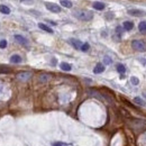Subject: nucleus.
Wrapping results in <instances>:
<instances>
[{
    "instance_id": "1",
    "label": "nucleus",
    "mask_w": 146,
    "mask_h": 146,
    "mask_svg": "<svg viewBox=\"0 0 146 146\" xmlns=\"http://www.w3.org/2000/svg\"><path fill=\"white\" fill-rule=\"evenodd\" d=\"M73 15L78 19L83 20V22H89L93 18V13L89 10H77V11H74Z\"/></svg>"
},
{
    "instance_id": "2",
    "label": "nucleus",
    "mask_w": 146,
    "mask_h": 146,
    "mask_svg": "<svg viewBox=\"0 0 146 146\" xmlns=\"http://www.w3.org/2000/svg\"><path fill=\"white\" fill-rule=\"evenodd\" d=\"M131 46H133L134 50L138 51V52H145L146 51V46L142 40H137V39L133 40V42H131Z\"/></svg>"
},
{
    "instance_id": "3",
    "label": "nucleus",
    "mask_w": 146,
    "mask_h": 146,
    "mask_svg": "<svg viewBox=\"0 0 146 146\" xmlns=\"http://www.w3.org/2000/svg\"><path fill=\"white\" fill-rule=\"evenodd\" d=\"M128 13H129L130 16H135V17L146 16V12L143 11V10H140V9H129V10H128Z\"/></svg>"
},
{
    "instance_id": "4",
    "label": "nucleus",
    "mask_w": 146,
    "mask_h": 146,
    "mask_svg": "<svg viewBox=\"0 0 146 146\" xmlns=\"http://www.w3.org/2000/svg\"><path fill=\"white\" fill-rule=\"evenodd\" d=\"M45 7H46V9H48L50 11H52V12H61V7L55 5V3H50L48 2L45 5Z\"/></svg>"
},
{
    "instance_id": "5",
    "label": "nucleus",
    "mask_w": 146,
    "mask_h": 146,
    "mask_svg": "<svg viewBox=\"0 0 146 146\" xmlns=\"http://www.w3.org/2000/svg\"><path fill=\"white\" fill-rule=\"evenodd\" d=\"M30 72H22V73H19L18 75H17V78H18L19 80H22V81H26V80H28L29 78H30Z\"/></svg>"
},
{
    "instance_id": "6",
    "label": "nucleus",
    "mask_w": 146,
    "mask_h": 146,
    "mask_svg": "<svg viewBox=\"0 0 146 146\" xmlns=\"http://www.w3.org/2000/svg\"><path fill=\"white\" fill-rule=\"evenodd\" d=\"M15 39L19 44H23V45H27V44H28V40H27L25 37L22 36V35H15Z\"/></svg>"
},
{
    "instance_id": "7",
    "label": "nucleus",
    "mask_w": 146,
    "mask_h": 146,
    "mask_svg": "<svg viewBox=\"0 0 146 146\" xmlns=\"http://www.w3.org/2000/svg\"><path fill=\"white\" fill-rule=\"evenodd\" d=\"M105 71V66L102 65L101 63H99V64H97L96 65V67L93 69V72L96 73V74H99V73H102Z\"/></svg>"
},
{
    "instance_id": "8",
    "label": "nucleus",
    "mask_w": 146,
    "mask_h": 146,
    "mask_svg": "<svg viewBox=\"0 0 146 146\" xmlns=\"http://www.w3.org/2000/svg\"><path fill=\"white\" fill-rule=\"evenodd\" d=\"M70 43L72 44V45L75 47V48H81V46L83 45V44L81 43L79 39H74V38H71V39H70Z\"/></svg>"
},
{
    "instance_id": "9",
    "label": "nucleus",
    "mask_w": 146,
    "mask_h": 146,
    "mask_svg": "<svg viewBox=\"0 0 146 146\" xmlns=\"http://www.w3.org/2000/svg\"><path fill=\"white\" fill-rule=\"evenodd\" d=\"M38 27L40 29H43V30H45V32H47V33H50V34H53V30H52V28H50L48 26H46L45 24H42V23H39L38 24Z\"/></svg>"
},
{
    "instance_id": "10",
    "label": "nucleus",
    "mask_w": 146,
    "mask_h": 146,
    "mask_svg": "<svg viewBox=\"0 0 146 146\" xmlns=\"http://www.w3.org/2000/svg\"><path fill=\"white\" fill-rule=\"evenodd\" d=\"M10 62L11 63H20L22 62V57H20L18 54H15V55H12L10 57Z\"/></svg>"
},
{
    "instance_id": "11",
    "label": "nucleus",
    "mask_w": 146,
    "mask_h": 146,
    "mask_svg": "<svg viewBox=\"0 0 146 146\" xmlns=\"http://www.w3.org/2000/svg\"><path fill=\"white\" fill-rule=\"evenodd\" d=\"M61 69H62L63 71H71V69H72V66H71V64L69 63H65V62H62L61 63Z\"/></svg>"
},
{
    "instance_id": "12",
    "label": "nucleus",
    "mask_w": 146,
    "mask_h": 146,
    "mask_svg": "<svg viewBox=\"0 0 146 146\" xmlns=\"http://www.w3.org/2000/svg\"><path fill=\"white\" fill-rule=\"evenodd\" d=\"M123 26H124V28L126 29V30H131L134 28V24L131 23V22H125L123 24Z\"/></svg>"
},
{
    "instance_id": "13",
    "label": "nucleus",
    "mask_w": 146,
    "mask_h": 146,
    "mask_svg": "<svg viewBox=\"0 0 146 146\" xmlns=\"http://www.w3.org/2000/svg\"><path fill=\"white\" fill-rule=\"evenodd\" d=\"M61 5H62L63 7H65V8H72V2L70 1V0H61Z\"/></svg>"
},
{
    "instance_id": "14",
    "label": "nucleus",
    "mask_w": 146,
    "mask_h": 146,
    "mask_svg": "<svg viewBox=\"0 0 146 146\" xmlns=\"http://www.w3.org/2000/svg\"><path fill=\"white\" fill-rule=\"evenodd\" d=\"M0 12L5 13V15H9V13H10V9L7 6L1 5V6H0Z\"/></svg>"
},
{
    "instance_id": "15",
    "label": "nucleus",
    "mask_w": 146,
    "mask_h": 146,
    "mask_svg": "<svg viewBox=\"0 0 146 146\" xmlns=\"http://www.w3.org/2000/svg\"><path fill=\"white\" fill-rule=\"evenodd\" d=\"M93 8L97 9V10H102V9H105V3H102V2H94L93 3Z\"/></svg>"
},
{
    "instance_id": "16",
    "label": "nucleus",
    "mask_w": 146,
    "mask_h": 146,
    "mask_svg": "<svg viewBox=\"0 0 146 146\" xmlns=\"http://www.w3.org/2000/svg\"><path fill=\"white\" fill-rule=\"evenodd\" d=\"M117 71L120 74H124L125 72H126V67H125V65H123V64H118L117 65Z\"/></svg>"
},
{
    "instance_id": "17",
    "label": "nucleus",
    "mask_w": 146,
    "mask_h": 146,
    "mask_svg": "<svg viewBox=\"0 0 146 146\" xmlns=\"http://www.w3.org/2000/svg\"><path fill=\"white\" fill-rule=\"evenodd\" d=\"M134 101H135V102H136V103L141 105V106H146V102H145V101H144L143 99H141L140 97H136V98H135V99H134Z\"/></svg>"
},
{
    "instance_id": "18",
    "label": "nucleus",
    "mask_w": 146,
    "mask_h": 146,
    "mask_svg": "<svg viewBox=\"0 0 146 146\" xmlns=\"http://www.w3.org/2000/svg\"><path fill=\"white\" fill-rule=\"evenodd\" d=\"M138 29L141 32H146V22H141L140 25H138Z\"/></svg>"
},
{
    "instance_id": "19",
    "label": "nucleus",
    "mask_w": 146,
    "mask_h": 146,
    "mask_svg": "<svg viewBox=\"0 0 146 146\" xmlns=\"http://www.w3.org/2000/svg\"><path fill=\"white\" fill-rule=\"evenodd\" d=\"M90 48V45L88 43H84L82 46H81V51H83V52H87V51H89Z\"/></svg>"
},
{
    "instance_id": "20",
    "label": "nucleus",
    "mask_w": 146,
    "mask_h": 146,
    "mask_svg": "<svg viewBox=\"0 0 146 146\" xmlns=\"http://www.w3.org/2000/svg\"><path fill=\"white\" fill-rule=\"evenodd\" d=\"M130 81H131V83L134 84V86H137L138 83H140V80L137 79L136 77H131V79H130Z\"/></svg>"
},
{
    "instance_id": "21",
    "label": "nucleus",
    "mask_w": 146,
    "mask_h": 146,
    "mask_svg": "<svg viewBox=\"0 0 146 146\" xmlns=\"http://www.w3.org/2000/svg\"><path fill=\"white\" fill-rule=\"evenodd\" d=\"M6 46H7V40L6 39L0 40V48H5Z\"/></svg>"
},
{
    "instance_id": "22",
    "label": "nucleus",
    "mask_w": 146,
    "mask_h": 146,
    "mask_svg": "<svg viewBox=\"0 0 146 146\" xmlns=\"http://www.w3.org/2000/svg\"><path fill=\"white\" fill-rule=\"evenodd\" d=\"M103 62H105V64H110L113 61H111V59L109 56H105V59H103Z\"/></svg>"
},
{
    "instance_id": "23",
    "label": "nucleus",
    "mask_w": 146,
    "mask_h": 146,
    "mask_svg": "<svg viewBox=\"0 0 146 146\" xmlns=\"http://www.w3.org/2000/svg\"><path fill=\"white\" fill-rule=\"evenodd\" d=\"M54 146H65V144H62V143H56V144H54Z\"/></svg>"
}]
</instances>
